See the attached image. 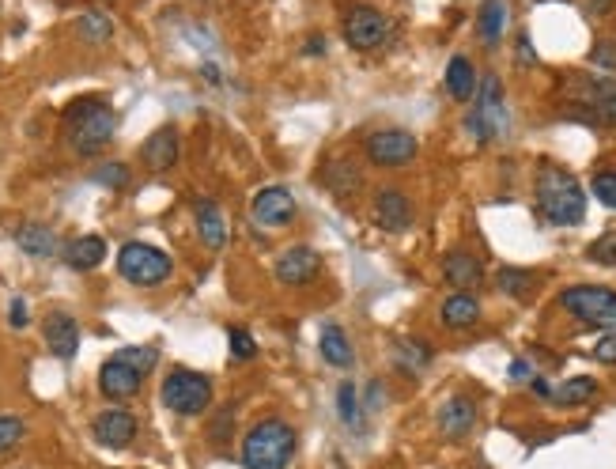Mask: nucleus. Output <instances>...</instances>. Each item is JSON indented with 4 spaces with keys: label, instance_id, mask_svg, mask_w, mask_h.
I'll return each instance as SVG.
<instances>
[{
    "label": "nucleus",
    "instance_id": "obj_21",
    "mask_svg": "<svg viewBox=\"0 0 616 469\" xmlns=\"http://www.w3.org/2000/svg\"><path fill=\"white\" fill-rule=\"evenodd\" d=\"M106 261V239L103 235H80L65 246V265L76 273H91Z\"/></svg>",
    "mask_w": 616,
    "mask_h": 469
},
{
    "label": "nucleus",
    "instance_id": "obj_14",
    "mask_svg": "<svg viewBox=\"0 0 616 469\" xmlns=\"http://www.w3.org/2000/svg\"><path fill=\"white\" fill-rule=\"evenodd\" d=\"M95 439L110 447V451H121V447H129L133 439H137V417L129 413V409H106L95 417Z\"/></svg>",
    "mask_w": 616,
    "mask_h": 469
},
{
    "label": "nucleus",
    "instance_id": "obj_25",
    "mask_svg": "<svg viewBox=\"0 0 616 469\" xmlns=\"http://www.w3.org/2000/svg\"><path fill=\"white\" fill-rule=\"evenodd\" d=\"M326 186H329L333 193H337L341 201H348L352 193L363 190L360 167H356V163H348V159H333V163L326 167Z\"/></svg>",
    "mask_w": 616,
    "mask_h": 469
},
{
    "label": "nucleus",
    "instance_id": "obj_7",
    "mask_svg": "<svg viewBox=\"0 0 616 469\" xmlns=\"http://www.w3.org/2000/svg\"><path fill=\"white\" fill-rule=\"evenodd\" d=\"M163 405L178 413V417H201L212 405V383L201 371L189 367H174L171 375L163 379Z\"/></svg>",
    "mask_w": 616,
    "mask_h": 469
},
{
    "label": "nucleus",
    "instance_id": "obj_22",
    "mask_svg": "<svg viewBox=\"0 0 616 469\" xmlns=\"http://www.w3.org/2000/svg\"><path fill=\"white\" fill-rule=\"evenodd\" d=\"M446 91H450V99H458V103H469L473 95H477V69H473V61L469 57H450V65H446Z\"/></svg>",
    "mask_w": 616,
    "mask_h": 469
},
{
    "label": "nucleus",
    "instance_id": "obj_42",
    "mask_svg": "<svg viewBox=\"0 0 616 469\" xmlns=\"http://www.w3.org/2000/svg\"><path fill=\"white\" fill-rule=\"evenodd\" d=\"M8 318H12V326H16V330H23V326H27V303H23V299H12Z\"/></svg>",
    "mask_w": 616,
    "mask_h": 469
},
{
    "label": "nucleus",
    "instance_id": "obj_34",
    "mask_svg": "<svg viewBox=\"0 0 616 469\" xmlns=\"http://www.w3.org/2000/svg\"><path fill=\"white\" fill-rule=\"evenodd\" d=\"M590 190H594V197H598L605 209L616 212V171H598L594 182H590Z\"/></svg>",
    "mask_w": 616,
    "mask_h": 469
},
{
    "label": "nucleus",
    "instance_id": "obj_17",
    "mask_svg": "<svg viewBox=\"0 0 616 469\" xmlns=\"http://www.w3.org/2000/svg\"><path fill=\"white\" fill-rule=\"evenodd\" d=\"M46 345H50V352L57 356V360H72L76 352H80V326H76V318L65 311H53L50 318H46Z\"/></svg>",
    "mask_w": 616,
    "mask_h": 469
},
{
    "label": "nucleus",
    "instance_id": "obj_1",
    "mask_svg": "<svg viewBox=\"0 0 616 469\" xmlns=\"http://www.w3.org/2000/svg\"><path fill=\"white\" fill-rule=\"evenodd\" d=\"M537 212L552 227H575L586 220V193L579 178L556 163H541L537 171Z\"/></svg>",
    "mask_w": 616,
    "mask_h": 469
},
{
    "label": "nucleus",
    "instance_id": "obj_15",
    "mask_svg": "<svg viewBox=\"0 0 616 469\" xmlns=\"http://www.w3.org/2000/svg\"><path fill=\"white\" fill-rule=\"evenodd\" d=\"M477 428V401L465 398V394H454L439 405V432L446 439H465V435Z\"/></svg>",
    "mask_w": 616,
    "mask_h": 469
},
{
    "label": "nucleus",
    "instance_id": "obj_41",
    "mask_svg": "<svg viewBox=\"0 0 616 469\" xmlns=\"http://www.w3.org/2000/svg\"><path fill=\"white\" fill-rule=\"evenodd\" d=\"M518 61H522V65H537V50H533L530 35L518 38Z\"/></svg>",
    "mask_w": 616,
    "mask_h": 469
},
{
    "label": "nucleus",
    "instance_id": "obj_31",
    "mask_svg": "<svg viewBox=\"0 0 616 469\" xmlns=\"http://www.w3.org/2000/svg\"><path fill=\"white\" fill-rule=\"evenodd\" d=\"M337 409H341V420L348 424V428L363 432L360 398H356V386H352V383H341V390H337Z\"/></svg>",
    "mask_w": 616,
    "mask_h": 469
},
{
    "label": "nucleus",
    "instance_id": "obj_37",
    "mask_svg": "<svg viewBox=\"0 0 616 469\" xmlns=\"http://www.w3.org/2000/svg\"><path fill=\"white\" fill-rule=\"evenodd\" d=\"M227 345H231V356H235V360H254V356H257L254 337H250L246 330H231V333H227Z\"/></svg>",
    "mask_w": 616,
    "mask_h": 469
},
{
    "label": "nucleus",
    "instance_id": "obj_13",
    "mask_svg": "<svg viewBox=\"0 0 616 469\" xmlns=\"http://www.w3.org/2000/svg\"><path fill=\"white\" fill-rule=\"evenodd\" d=\"M371 216H375V224L382 231H390V235H401V231H409L412 224V205L409 197L401 190H378L375 201H371Z\"/></svg>",
    "mask_w": 616,
    "mask_h": 469
},
{
    "label": "nucleus",
    "instance_id": "obj_28",
    "mask_svg": "<svg viewBox=\"0 0 616 469\" xmlns=\"http://www.w3.org/2000/svg\"><path fill=\"white\" fill-rule=\"evenodd\" d=\"M496 288L511 299H526L533 288H537V273L518 269V265H503V269L496 273Z\"/></svg>",
    "mask_w": 616,
    "mask_h": 469
},
{
    "label": "nucleus",
    "instance_id": "obj_5",
    "mask_svg": "<svg viewBox=\"0 0 616 469\" xmlns=\"http://www.w3.org/2000/svg\"><path fill=\"white\" fill-rule=\"evenodd\" d=\"M469 133L480 140V144H496V140L507 137L511 129V118H507V99H503V84L499 76H484L477 87V106L469 110Z\"/></svg>",
    "mask_w": 616,
    "mask_h": 469
},
{
    "label": "nucleus",
    "instance_id": "obj_27",
    "mask_svg": "<svg viewBox=\"0 0 616 469\" xmlns=\"http://www.w3.org/2000/svg\"><path fill=\"white\" fill-rule=\"evenodd\" d=\"M16 243H19V250L31 254V258H50L53 250H57V235L42 224H23L16 231Z\"/></svg>",
    "mask_w": 616,
    "mask_h": 469
},
{
    "label": "nucleus",
    "instance_id": "obj_12",
    "mask_svg": "<svg viewBox=\"0 0 616 469\" xmlns=\"http://www.w3.org/2000/svg\"><path fill=\"white\" fill-rule=\"evenodd\" d=\"M322 273V254L310 246H291L276 258V280L284 288H303Z\"/></svg>",
    "mask_w": 616,
    "mask_h": 469
},
{
    "label": "nucleus",
    "instance_id": "obj_4",
    "mask_svg": "<svg viewBox=\"0 0 616 469\" xmlns=\"http://www.w3.org/2000/svg\"><path fill=\"white\" fill-rule=\"evenodd\" d=\"M560 95L571 110H582L590 122L616 129V80L609 76H567Z\"/></svg>",
    "mask_w": 616,
    "mask_h": 469
},
{
    "label": "nucleus",
    "instance_id": "obj_10",
    "mask_svg": "<svg viewBox=\"0 0 616 469\" xmlns=\"http://www.w3.org/2000/svg\"><path fill=\"white\" fill-rule=\"evenodd\" d=\"M363 152L375 167H386V171H397V167H409L416 152H420V140L412 137L409 129H378L371 137L363 140Z\"/></svg>",
    "mask_w": 616,
    "mask_h": 469
},
{
    "label": "nucleus",
    "instance_id": "obj_2",
    "mask_svg": "<svg viewBox=\"0 0 616 469\" xmlns=\"http://www.w3.org/2000/svg\"><path fill=\"white\" fill-rule=\"evenodd\" d=\"M114 129H118V114L95 95L76 99L65 110V137H69L76 156H99L114 137Z\"/></svg>",
    "mask_w": 616,
    "mask_h": 469
},
{
    "label": "nucleus",
    "instance_id": "obj_46",
    "mask_svg": "<svg viewBox=\"0 0 616 469\" xmlns=\"http://www.w3.org/2000/svg\"><path fill=\"white\" fill-rule=\"evenodd\" d=\"M609 4H613V0H590V12H594V16H601Z\"/></svg>",
    "mask_w": 616,
    "mask_h": 469
},
{
    "label": "nucleus",
    "instance_id": "obj_19",
    "mask_svg": "<svg viewBox=\"0 0 616 469\" xmlns=\"http://www.w3.org/2000/svg\"><path fill=\"white\" fill-rule=\"evenodd\" d=\"M140 159H144L152 171H171L174 163H178V133H174L171 125L155 129L152 137L144 140V148H140Z\"/></svg>",
    "mask_w": 616,
    "mask_h": 469
},
{
    "label": "nucleus",
    "instance_id": "obj_11",
    "mask_svg": "<svg viewBox=\"0 0 616 469\" xmlns=\"http://www.w3.org/2000/svg\"><path fill=\"white\" fill-rule=\"evenodd\" d=\"M250 216H254L261 227H284L295 220V193L284 190V186H265V190L254 193L250 201Z\"/></svg>",
    "mask_w": 616,
    "mask_h": 469
},
{
    "label": "nucleus",
    "instance_id": "obj_35",
    "mask_svg": "<svg viewBox=\"0 0 616 469\" xmlns=\"http://www.w3.org/2000/svg\"><path fill=\"white\" fill-rule=\"evenodd\" d=\"M118 360H125L129 367H137L140 375H148V371L155 367V360H159V352H155V348H148V345H144V348H121Z\"/></svg>",
    "mask_w": 616,
    "mask_h": 469
},
{
    "label": "nucleus",
    "instance_id": "obj_29",
    "mask_svg": "<svg viewBox=\"0 0 616 469\" xmlns=\"http://www.w3.org/2000/svg\"><path fill=\"white\" fill-rule=\"evenodd\" d=\"M503 27H507V4H503V0H484L477 12L480 38H484V42H499Z\"/></svg>",
    "mask_w": 616,
    "mask_h": 469
},
{
    "label": "nucleus",
    "instance_id": "obj_30",
    "mask_svg": "<svg viewBox=\"0 0 616 469\" xmlns=\"http://www.w3.org/2000/svg\"><path fill=\"white\" fill-rule=\"evenodd\" d=\"M394 360L405 371H424V367L435 360V352H431V345H424V341H412V337H401L394 345Z\"/></svg>",
    "mask_w": 616,
    "mask_h": 469
},
{
    "label": "nucleus",
    "instance_id": "obj_44",
    "mask_svg": "<svg viewBox=\"0 0 616 469\" xmlns=\"http://www.w3.org/2000/svg\"><path fill=\"white\" fill-rule=\"evenodd\" d=\"M530 386H533V394H537V398H548V401H552V383H548V379H541V375H533Z\"/></svg>",
    "mask_w": 616,
    "mask_h": 469
},
{
    "label": "nucleus",
    "instance_id": "obj_26",
    "mask_svg": "<svg viewBox=\"0 0 616 469\" xmlns=\"http://www.w3.org/2000/svg\"><path fill=\"white\" fill-rule=\"evenodd\" d=\"M598 398V379H590V375H575V379H564L560 386H552V401L556 405H586V401Z\"/></svg>",
    "mask_w": 616,
    "mask_h": 469
},
{
    "label": "nucleus",
    "instance_id": "obj_24",
    "mask_svg": "<svg viewBox=\"0 0 616 469\" xmlns=\"http://www.w3.org/2000/svg\"><path fill=\"white\" fill-rule=\"evenodd\" d=\"M318 348H322V360L329 367H352L356 352H352V341L344 337V330L337 322H326L322 333H318Z\"/></svg>",
    "mask_w": 616,
    "mask_h": 469
},
{
    "label": "nucleus",
    "instance_id": "obj_32",
    "mask_svg": "<svg viewBox=\"0 0 616 469\" xmlns=\"http://www.w3.org/2000/svg\"><path fill=\"white\" fill-rule=\"evenodd\" d=\"M110 35H114V23L106 12H84L80 16V38L84 42H106Z\"/></svg>",
    "mask_w": 616,
    "mask_h": 469
},
{
    "label": "nucleus",
    "instance_id": "obj_33",
    "mask_svg": "<svg viewBox=\"0 0 616 469\" xmlns=\"http://www.w3.org/2000/svg\"><path fill=\"white\" fill-rule=\"evenodd\" d=\"M586 261L594 265H605V269H616V231H605L594 243L586 246Z\"/></svg>",
    "mask_w": 616,
    "mask_h": 469
},
{
    "label": "nucleus",
    "instance_id": "obj_45",
    "mask_svg": "<svg viewBox=\"0 0 616 469\" xmlns=\"http://www.w3.org/2000/svg\"><path fill=\"white\" fill-rule=\"evenodd\" d=\"M307 53H326V38H310Z\"/></svg>",
    "mask_w": 616,
    "mask_h": 469
},
{
    "label": "nucleus",
    "instance_id": "obj_18",
    "mask_svg": "<svg viewBox=\"0 0 616 469\" xmlns=\"http://www.w3.org/2000/svg\"><path fill=\"white\" fill-rule=\"evenodd\" d=\"M443 277L450 288H458V292H473L484 284V265H480L477 254H469V250H454V254H446L443 258Z\"/></svg>",
    "mask_w": 616,
    "mask_h": 469
},
{
    "label": "nucleus",
    "instance_id": "obj_8",
    "mask_svg": "<svg viewBox=\"0 0 616 469\" xmlns=\"http://www.w3.org/2000/svg\"><path fill=\"white\" fill-rule=\"evenodd\" d=\"M394 38V19L375 4H356L344 16V42L360 53H375Z\"/></svg>",
    "mask_w": 616,
    "mask_h": 469
},
{
    "label": "nucleus",
    "instance_id": "obj_38",
    "mask_svg": "<svg viewBox=\"0 0 616 469\" xmlns=\"http://www.w3.org/2000/svg\"><path fill=\"white\" fill-rule=\"evenodd\" d=\"M23 432H27V428H23V420L19 417H0V454L12 451L19 439H23Z\"/></svg>",
    "mask_w": 616,
    "mask_h": 469
},
{
    "label": "nucleus",
    "instance_id": "obj_20",
    "mask_svg": "<svg viewBox=\"0 0 616 469\" xmlns=\"http://www.w3.org/2000/svg\"><path fill=\"white\" fill-rule=\"evenodd\" d=\"M439 318H443L446 330H473L480 322V299L469 296V292H454V296L443 299V307H439Z\"/></svg>",
    "mask_w": 616,
    "mask_h": 469
},
{
    "label": "nucleus",
    "instance_id": "obj_23",
    "mask_svg": "<svg viewBox=\"0 0 616 469\" xmlns=\"http://www.w3.org/2000/svg\"><path fill=\"white\" fill-rule=\"evenodd\" d=\"M197 235L208 250H223L227 243V220L216 201H197Z\"/></svg>",
    "mask_w": 616,
    "mask_h": 469
},
{
    "label": "nucleus",
    "instance_id": "obj_36",
    "mask_svg": "<svg viewBox=\"0 0 616 469\" xmlns=\"http://www.w3.org/2000/svg\"><path fill=\"white\" fill-rule=\"evenodd\" d=\"M590 65H598V69H605V72H616V42L613 38L594 42V50H590Z\"/></svg>",
    "mask_w": 616,
    "mask_h": 469
},
{
    "label": "nucleus",
    "instance_id": "obj_6",
    "mask_svg": "<svg viewBox=\"0 0 616 469\" xmlns=\"http://www.w3.org/2000/svg\"><path fill=\"white\" fill-rule=\"evenodd\" d=\"M560 307L590 330H616V292L605 284H571L560 292Z\"/></svg>",
    "mask_w": 616,
    "mask_h": 469
},
{
    "label": "nucleus",
    "instance_id": "obj_3",
    "mask_svg": "<svg viewBox=\"0 0 616 469\" xmlns=\"http://www.w3.org/2000/svg\"><path fill=\"white\" fill-rule=\"evenodd\" d=\"M295 454V428L284 420H261L242 439V466L246 469H288Z\"/></svg>",
    "mask_w": 616,
    "mask_h": 469
},
{
    "label": "nucleus",
    "instance_id": "obj_16",
    "mask_svg": "<svg viewBox=\"0 0 616 469\" xmlns=\"http://www.w3.org/2000/svg\"><path fill=\"white\" fill-rule=\"evenodd\" d=\"M140 383H144V375H140L137 367H129L125 360H106L103 371H99V390H103L106 398L114 401H125V398H137L140 394Z\"/></svg>",
    "mask_w": 616,
    "mask_h": 469
},
{
    "label": "nucleus",
    "instance_id": "obj_40",
    "mask_svg": "<svg viewBox=\"0 0 616 469\" xmlns=\"http://www.w3.org/2000/svg\"><path fill=\"white\" fill-rule=\"evenodd\" d=\"M598 364L605 367H616V333H609V337H601L598 345H594V352H590Z\"/></svg>",
    "mask_w": 616,
    "mask_h": 469
},
{
    "label": "nucleus",
    "instance_id": "obj_43",
    "mask_svg": "<svg viewBox=\"0 0 616 469\" xmlns=\"http://www.w3.org/2000/svg\"><path fill=\"white\" fill-rule=\"evenodd\" d=\"M511 379H514V383H530L533 367L526 364V360H514V364H511Z\"/></svg>",
    "mask_w": 616,
    "mask_h": 469
},
{
    "label": "nucleus",
    "instance_id": "obj_9",
    "mask_svg": "<svg viewBox=\"0 0 616 469\" xmlns=\"http://www.w3.org/2000/svg\"><path fill=\"white\" fill-rule=\"evenodd\" d=\"M174 261L159 250V246H148V243H125L118 250V273L129 284H137V288H155V284H163V280L171 277Z\"/></svg>",
    "mask_w": 616,
    "mask_h": 469
},
{
    "label": "nucleus",
    "instance_id": "obj_39",
    "mask_svg": "<svg viewBox=\"0 0 616 469\" xmlns=\"http://www.w3.org/2000/svg\"><path fill=\"white\" fill-rule=\"evenodd\" d=\"M95 182H103L110 190H121V186L129 182V167H125V163H106V167H99Z\"/></svg>",
    "mask_w": 616,
    "mask_h": 469
}]
</instances>
